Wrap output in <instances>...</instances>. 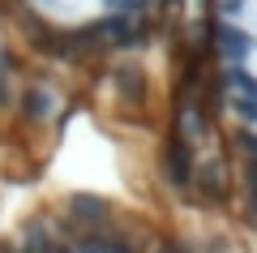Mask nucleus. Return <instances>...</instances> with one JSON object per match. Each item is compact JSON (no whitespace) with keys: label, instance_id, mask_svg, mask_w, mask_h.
Segmentation results:
<instances>
[{"label":"nucleus","instance_id":"obj_1","mask_svg":"<svg viewBox=\"0 0 257 253\" xmlns=\"http://www.w3.org/2000/svg\"><path fill=\"white\" fill-rule=\"evenodd\" d=\"M0 253H231L150 189L35 185L0 215Z\"/></svg>","mask_w":257,"mask_h":253}]
</instances>
